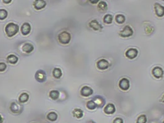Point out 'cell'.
<instances>
[{
  "instance_id": "7a4b0ae2",
  "label": "cell",
  "mask_w": 164,
  "mask_h": 123,
  "mask_svg": "<svg viewBox=\"0 0 164 123\" xmlns=\"http://www.w3.org/2000/svg\"><path fill=\"white\" fill-rule=\"evenodd\" d=\"M59 42L62 44H67L71 40V35L67 32H62L58 35Z\"/></svg>"
},
{
  "instance_id": "ba28073f",
  "label": "cell",
  "mask_w": 164,
  "mask_h": 123,
  "mask_svg": "<svg viewBox=\"0 0 164 123\" xmlns=\"http://www.w3.org/2000/svg\"><path fill=\"white\" fill-rule=\"evenodd\" d=\"M138 55V51L135 48H130L125 53V56L130 59H134Z\"/></svg>"
},
{
  "instance_id": "ac0fdd59",
  "label": "cell",
  "mask_w": 164,
  "mask_h": 123,
  "mask_svg": "<svg viewBox=\"0 0 164 123\" xmlns=\"http://www.w3.org/2000/svg\"><path fill=\"white\" fill-rule=\"evenodd\" d=\"M97 7H98V9L100 12H105L107 9V4L105 1H101L99 2Z\"/></svg>"
},
{
  "instance_id": "30bf717a",
  "label": "cell",
  "mask_w": 164,
  "mask_h": 123,
  "mask_svg": "<svg viewBox=\"0 0 164 123\" xmlns=\"http://www.w3.org/2000/svg\"><path fill=\"white\" fill-rule=\"evenodd\" d=\"M93 94V90L90 87L88 86H83L81 89L80 91V94L81 96L85 97H87Z\"/></svg>"
},
{
  "instance_id": "4fadbf2b",
  "label": "cell",
  "mask_w": 164,
  "mask_h": 123,
  "mask_svg": "<svg viewBox=\"0 0 164 123\" xmlns=\"http://www.w3.org/2000/svg\"><path fill=\"white\" fill-rule=\"evenodd\" d=\"M20 32L24 36L28 35L31 32V26L27 22L24 23L20 28Z\"/></svg>"
},
{
  "instance_id": "9c48e42d",
  "label": "cell",
  "mask_w": 164,
  "mask_h": 123,
  "mask_svg": "<svg viewBox=\"0 0 164 123\" xmlns=\"http://www.w3.org/2000/svg\"><path fill=\"white\" fill-rule=\"evenodd\" d=\"M154 10L155 14L159 17H162L164 16V6L159 3L154 4Z\"/></svg>"
},
{
  "instance_id": "2e32d148",
  "label": "cell",
  "mask_w": 164,
  "mask_h": 123,
  "mask_svg": "<svg viewBox=\"0 0 164 123\" xmlns=\"http://www.w3.org/2000/svg\"><path fill=\"white\" fill-rule=\"evenodd\" d=\"M93 101L96 104L97 107H102L106 103L105 100L100 96H96L93 99Z\"/></svg>"
},
{
  "instance_id": "f1b7e54d",
  "label": "cell",
  "mask_w": 164,
  "mask_h": 123,
  "mask_svg": "<svg viewBox=\"0 0 164 123\" xmlns=\"http://www.w3.org/2000/svg\"><path fill=\"white\" fill-rule=\"evenodd\" d=\"M147 117L145 114H142L136 120V123H146Z\"/></svg>"
},
{
  "instance_id": "52a82bcc",
  "label": "cell",
  "mask_w": 164,
  "mask_h": 123,
  "mask_svg": "<svg viewBox=\"0 0 164 123\" xmlns=\"http://www.w3.org/2000/svg\"><path fill=\"white\" fill-rule=\"evenodd\" d=\"M152 74L155 78H161L163 77L164 72L163 69L160 66H155L152 70Z\"/></svg>"
},
{
  "instance_id": "f546056e",
  "label": "cell",
  "mask_w": 164,
  "mask_h": 123,
  "mask_svg": "<svg viewBox=\"0 0 164 123\" xmlns=\"http://www.w3.org/2000/svg\"><path fill=\"white\" fill-rule=\"evenodd\" d=\"M7 68V66L6 65V63L4 62H0V72H5Z\"/></svg>"
},
{
  "instance_id": "8992f818",
  "label": "cell",
  "mask_w": 164,
  "mask_h": 123,
  "mask_svg": "<svg viewBox=\"0 0 164 123\" xmlns=\"http://www.w3.org/2000/svg\"><path fill=\"white\" fill-rule=\"evenodd\" d=\"M96 66L98 68L101 70H105L109 67V63L106 59H102L98 61L96 63Z\"/></svg>"
},
{
  "instance_id": "3957f363",
  "label": "cell",
  "mask_w": 164,
  "mask_h": 123,
  "mask_svg": "<svg viewBox=\"0 0 164 123\" xmlns=\"http://www.w3.org/2000/svg\"><path fill=\"white\" fill-rule=\"evenodd\" d=\"M119 35L122 38H128L133 35V30L132 28L129 25H126L120 32Z\"/></svg>"
},
{
  "instance_id": "d590c367",
  "label": "cell",
  "mask_w": 164,
  "mask_h": 123,
  "mask_svg": "<svg viewBox=\"0 0 164 123\" xmlns=\"http://www.w3.org/2000/svg\"><path fill=\"white\" fill-rule=\"evenodd\" d=\"M163 123H164V121H163Z\"/></svg>"
},
{
  "instance_id": "d6986e66",
  "label": "cell",
  "mask_w": 164,
  "mask_h": 123,
  "mask_svg": "<svg viewBox=\"0 0 164 123\" xmlns=\"http://www.w3.org/2000/svg\"><path fill=\"white\" fill-rule=\"evenodd\" d=\"M7 61L9 63H11V64H16V63L18 62L19 59L16 56V55H13V54H11L7 56Z\"/></svg>"
},
{
  "instance_id": "cb8c5ba5",
  "label": "cell",
  "mask_w": 164,
  "mask_h": 123,
  "mask_svg": "<svg viewBox=\"0 0 164 123\" xmlns=\"http://www.w3.org/2000/svg\"><path fill=\"white\" fill-rule=\"evenodd\" d=\"M58 114L56 113L53 112V111H52V112H50V113H48L47 115V119L49 121H56L58 119Z\"/></svg>"
},
{
  "instance_id": "6da1fadb",
  "label": "cell",
  "mask_w": 164,
  "mask_h": 123,
  "mask_svg": "<svg viewBox=\"0 0 164 123\" xmlns=\"http://www.w3.org/2000/svg\"><path fill=\"white\" fill-rule=\"evenodd\" d=\"M19 30V25L11 22V23L7 24L5 27V32L7 36L11 38L16 35Z\"/></svg>"
},
{
  "instance_id": "603a6c76",
  "label": "cell",
  "mask_w": 164,
  "mask_h": 123,
  "mask_svg": "<svg viewBox=\"0 0 164 123\" xmlns=\"http://www.w3.org/2000/svg\"><path fill=\"white\" fill-rule=\"evenodd\" d=\"M50 97L54 100H56L59 97V92L56 90H53L50 91L49 94Z\"/></svg>"
},
{
  "instance_id": "1f68e13d",
  "label": "cell",
  "mask_w": 164,
  "mask_h": 123,
  "mask_svg": "<svg viewBox=\"0 0 164 123\" xmlns=\"http://www.w3.org/2000/svg\"><path fill=\"white\" fill-rule=\"evenodd\" d=\"M89 1L91 4H93V5H95V4H97L99 2V0H89Z\"/></svg>"
},
{
  "instance_id": "d6a6232c",
  "label": "cell",
  "mask_w": 164,
  "mask_h": 123,
  "mask_svg": "<svg viewBox=\"0 0 164 123\" xmlns=\"http://www.w3.org/2000/svg\"><path fill=\"white\" fill-rule=\"evenodd\" d=\"M12 1V0H3V2L5 4H9Z\"/></svg>"
},
{
  "instance_id": "83f0119b",
  "label": "cell",
  "mask_w": 164,
  "mask_h": 123,
  "mask_svg": "<svg viewBox=\"0 0 164 123\" xmlns=\"http://www.w3.org/2000/svg\"><path fill=\"white\" fill-rule=\"evenodd\" d=\"M7 16H8V12H7L6 10L3 9H0V20L6 19Z\"/></svg>"
},
{
  "instance_id": "5bb4252c",
  "label": "cell",
  "mask_w": 164,
  "mask_h": 123,
  "mask_svg": "<svg viewBox=\"0 0 164 123\" xmlns=\"http://www.w3.org/2000/svg\"><path fill=\"white\" fill-rule=\"evenodd\" d=\"M10 110L14 113H19L22 110V105H19L16 102L11 103L10 106Z\"/></svg>"
},
{
  "instance_id": "44dd1931",
  "label": "cell",
  "mask_w": 164,
  "mask_h": 123,
  "mask_svg": "<svg viewBox=\"0 0 164 123\" xmlns=\"http://www.w3.org/2000/svg\"><path fill=\"white\" fill-rule=\"evenodd\" d=\"M73 115L77 119H80L83 116V111L80 109H75L73 111Z\"/></svg>"
},
{
  "instance_id": "ffe728a7",
  "label": "cell",
  "mask_w": 164,
  "mask_h": 123,
  "mask_svg": "<svg viewBox=\"0 0 164 123\" xmlns=\"http://www.w3.org/2000/svg\"><path fill=\"white\" fill-rule=\"evenodd\" d=\"M29 99V95L26 92H24L20 94L19 98V102L22 103L27 102Z\"/></svg>"
},
{
  "instance_id": "277c9868",
  "label": "cell",
  "mask_w": 164,
  "mask_h": 123,
  "mask_svg": "<svg viewBox=\"0 0 164 123\" xmlns=\"http://www.w3.org/2000/svg\"><path fill=\"white\" fill-rule=\"evenodd\" d=\"M35 78L37 81L40 82V83H43L46 80V74L44 71L40 70H38L35 73Z\"/></svg>"
},
{
  "instance_id": "4dcf8cb0",
  "label": "cell",
  "mask_w": 164,
  "mask_h": 123,
  "mask_svg": "<svg viewBox=\"0 0 164 123\" xmlns=\"http://www.w3.org/2000/svg\"><path fill=\"white\" fill-rule=\"evenodd\" d=\"M113 123H124V120L120 118H116L114 120Z\"/></svg>"
},
{
  "instance_id": "8fae6325",
  "label": "cell",
  "mask_w": 164,
  "mask_h": 123,
  "mask_svg": "<svg viewBox=\"0 0 164 123\" xmlns=\"http://www.w3.org/2000/svg\"><path fill=\"white\" fill-rule=\"evenodd\" d=\"M89 27L95 31H100L102 28V26L101 25L99 22L96 20H92L89 23Z\"/></svg>"
},
{
  "instance_id": "9a60e30c",
  "label": "cell",
  "mask_w": 164,
  "mask_h": 123,
  "mask_svg": "<svg viewBox=\"0 0 164 123\" xmlns=\"http://www.w3.org/2000/svg\"><path fill=\"white\" fill-rule=\"evenodd\" d=\"M104 111L107 114H112L115 112V107L113 103H108L104 108Z\"/></svg>"
},
{
  "instance_id": "7c38bea8",
  "label": "cell",
  "mask_w": 164,
  "mask_h": 123,
  "mask_svg": "<svg viewBox=\"0 0 164 123\" xmlns=\"http://www.w3.org/2000/svg\"><path fill=\"white\" fill-rule=\"evenodd\" d=\"M46 6V2L45 0H35L33 3V6L36 10H41Z\"/></svg>"
},
{
  "instance_id": "4316f807",
  "label": "cell",
  "mask_w": 164,
  "mask_h": 123,
  "mask_svg": "<svg viewBox=\"0 0 164 123\" xmlns=\"http://www.w3.org/2000/svg\"><path fill=\"white\" fill-rule=\"evenodd\" d=\"M87 107L89 110H95L97 108L96 104L95 102L93 101V100H89L87 103Z\"/></svg>"
},
{
  "instance_id": "484cf974",
  "label": "cell",
  "mask_w": 164,
  "mask_h": 123,
  "mask_svg": "<svg viewBox=\"0 0 164 123\" xmlns=\"http://www.w3.org/2000/svg\"><path fill=\"white\" fill-rule=\"evenodd\" d=\"M103 21L106 24H110L113 21V16L111 14H107L105 15L103 18Z\"/></svg>"
},
{
  "instance_id": "e0dca14e",
  "label": "cell",
  "mask_w": 164,
  "mask_h": 123,
  "mask_svg": "<svg viewBox=\"0 0 164 123\" xmlns=\"http://www.w3.org/2000/svg\"><path fill=\"white\" fill-rule=\"evenodd\" d=\"M33 50H34V47L31 43H25L22 47V51L27 54L31 53Z\"/></svg>"
},
{
  "instance_id": "d4e9b609",
  "label": "cell",
  "mask_w": 164,
  "mask_h": 123,
  "mask_svg": "<svg viewBox=\"0 0 164 123\" xmlns=\"http://www.w3.org/2000/svg\"><path fill=\"white\" fill-rule=\"evenodd\" d=\"M53 76L55 78H56V79H59V78H60L62 75V70L59 68H55L53 70Z\"/></svg>"
},
{
  "instance_id": "836d02e7",
  "label": "cell",
  "mask_w": 164,
  "mask_h": 123,
  "mask_svg": "<svg viewBox=\"0 0 164 123\" xmlns=\"http://www.w3.org/2000/svg\"><path fill=\"white\" fill-rule=\"evenodd\" d=\"M3 122V119L1 115H0V123H2Z\"/></svg>"
},
{
  "instance_id": "e575fe53",
  "label": "cell",
  "mask_w": 164,
  "mask_h": 123,
  "mask_svg": "<svg viewBox=\"0 0 164 123\" xmlns=\"http://www.w3.org/2000/svg\"><path fill=\"white\" fill-rule=\"evenodd\" d=\"M87 123H96V122H95L94 121H91V120H90V121H88Z\"/></svg>"
},
{
  "instance_id": "7402d4cb",
  "label": "cell",
  "mask_w": 164,
  "mask_h": 123,
  "mask_svg": "<svg viewBox=\"0 0 164 123\" xmlns=\"http://www.w3.org/2000/svg\"><path fill=\"white\" fill-rule=\"evenodd\" d=\"M125 17L123 14H117L115 16V21L118 24H122L125 22Z\"/></svg>"
},
{
  "instance_id": "5b68a950",
  "label": "cell",
  "mask_w": 164,
  "mask_h": 123,
  "mask_svg": "<svg viewBox=\"0 0 164 123\" xmlns=\"http://www.w3.org/2000/svg\"><path fill=\"white\" fill-rule=\"evenodd\" d=\"M119 87H120L122 91H128L130 86V81L127 79V78H122L120 80V82H119Z\"/></svg>"
}]
</instances>
